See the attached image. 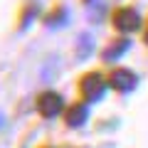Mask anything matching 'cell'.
<instances>
[{
    "mask_svg": "<svg viewBox=\"0 0 148 148\" xmlns=\"http://www.w3.org/2000/svg\"><path fill=\"white\" fill-rule=\"evenodd\" d=\"M106 89H109L106 77L99 74V72H86L79 79V94H82V101H84V104H96V101H101L104 94H106Z\"/></svg>",
    "mask_w": 148,
    "mask_h": 148,
    "instance_id": "obj_1",
    "label": "cell"
},
{
    "mask_svg": "<svg viewBox=\"0 0 148 148\" xmlns=\"http://www.w3.org/2000/svg\"><path fill=\"white\" fill-rule=\"evenodd\" d=\"M111 22H114V27H116L119 32H123V35H131V32H138V30H141L143 17H141V12H138L136 8L123 5V8H119V10L114 12Z\"/></svg>",
    "mask_w": 148,
    "mask_h": 148,
    "instance_id": "obj_2",
    "label": "cell"
},
{
    "mask_svg": "<svg viewBox=\"0 0 148 148\" xmlns=\"http://www.w3.org/2000/svg\"><path fill=\"white\" fill-rule=\"evenodd\" d=\"M37 114L42 119H57L59 114H64L62 94H57V91H52V89L42 91V94L37 96Z\"/></svg>",
    "mask_w": 148,
    "mask_h": 148,
    "instance_id": "obj_3",
    "label": "cell"
},
{
    "mask_svg": "<svg viewBox=\"0 0 148 148\" xmlns=\"http://www.w3.org/2000/svg\"><path fill=\"white\" fill-rule=\"evenodd\" d=\"M106 84H109L111 89L121 91V94H128V91H133V89H136L138 77H136V72H133V69L116 67V69H111V74L106 77Z\"/></svg>",
    "mask_w": 148,
    "mask_h": 148,
    "instance_id": "obj_4",
    "label": "cell"
},
{
    "mask_svg": "<svg viewBox=\"0 0 148 148\" xmlns=\"http://www.w3.org/2000/svg\"><path fill=\"white\" fill-rule=\"evenodd\" d=\"M86 121H89V104L74 101V104H69L67 109H64V123H67L69 128H79V126H84Z\"/></svg>",
    "mask_w": 148,
    "mask_h": 148,
    "instance_id": "obj_5",
    "label": "cell"
},
{
    "mask_svg": "<svg viewBox=\"0 0 148 148\" xmlns=\"http://www.w3.org/2000/svg\"><path fill=\"white\" fill-rule=\"evenodd\" d=\"M128 47H131V42H128L126 37H123V40H114V42L106 45V49L101 52V59H104V62H116L119 57H123V54L128 52Z\"/></svg>",
    "mask_w": 148,
    "mask_h": 148,
    "instance_id": "obj_6",
    "label": "cell"
},
{
    "mask_svg": "<svg viewBox=\"0 0 148 148\" xmlns=\"http://www.w3.org/2000/svg\"><path fill=\"white\" fill-rule=\"evenodd\" d=\"M67 17H69V12L64 10V8H54V10L45 17V22H47L49 27H59V25H64V22H67Z\"/></svg>",
    "mask_w": 148,
    "mask_h": 148,
    "instance_id": "obj_7",
    "label": "cell"
},
{
    "mask_svg": "<svg viewBox=\"0 0 148 148\" xmlns=\"http://www.w3.org/2000/svg\"><path fill=\"white\" fill-rule=\"evenodd\" d=\"M35 15H37V5H30L25 12H22V17H20V25H22V27H27L32 20H35Z\"/></svg>",
    "mask_w": 148,
    "mask_h": 148,
    "instance_id": "obj_8",
    "label": "cell"
},
{
    "mask_svg": "<svg viewBox=\"0 0 148 148\" xmlns=\"http://www.w3.org/2000/svg\"><path fill=\"white\" fill-rule=\"evenodd\" d=\"M79 45H82V47H79V57H84V54L91 52V37H82Z\"/></svg>",
    "mask_w": 148,
    "mask_h": 148,
    "instance_id": "obj_9",
    "label": "cell"
},
{
    "mask_svg": "<svg viewBox=\"0 0 148 148\" xmlns=\"http://www.w3.org/2000/svg\"><path fill=\"white\" fill-rule=\"evenodd\" d=\"M143 42L148 45V25H146V32H143Z\"/></svg>",
    "mask_w": 148,
    "mask_h": 148,
    "instance_id": "obj_10",
    "label": "cell"
},
{
    "mask_svg": "<svg viewBox=\"0 0 148 148\" xmlns=\"http://www.w3.org/2000/svg\"><path fill=\"white\" fill-rule=\"evenodd\" d=\"M40 148H54V146H40Z\"/></svg>",
    "mask_w": 148,
    "mask_h": 148,
    "instance_id": "obj_11",
    "label": "cell"
}]
</instances>
